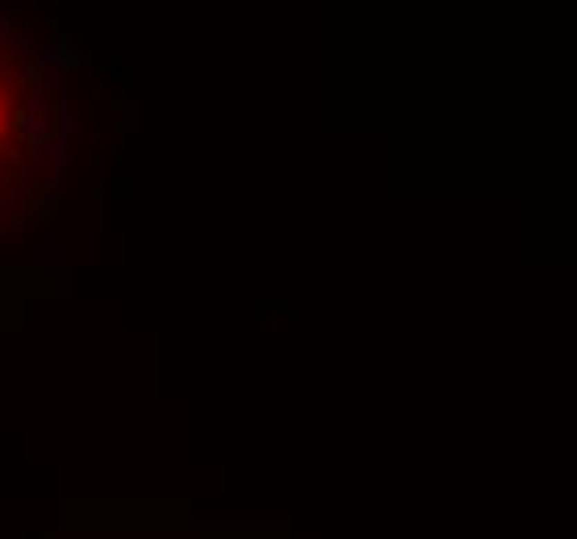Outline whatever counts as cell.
Here are the masks:
<instances>
[{
    "label": "cell",
    "instance_id": "6da1fadb",
    "mask_svg": "<svg viewBox=\"0 0 577 539\" xmlns=\"http://www.w3.org/2000/svg\"><path fill=\"white\" fill-rule=\"evenodd\" d=\"M0 116H4V108H0Z\"/></svg>",
    "mask_w": 577,
    "mask_h": 539
}]
</instances>
